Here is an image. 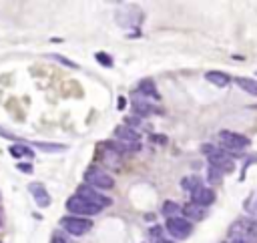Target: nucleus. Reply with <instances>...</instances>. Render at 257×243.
Returning a JSON list of instances; mask_svg holds the SVG:
<instances>
[{"mask_svg":"<svg viewBox=\"0 0 257 243\" xmlns=\"http://www.w3.org/2000/svg\"><path fill=\"white\" fill-rule=\"evenodd\" d=\"M231 243H249V241L243 237H231Z\"/></svg>","mask_w":257,"mask_h":243,"instance_id":"obj_27","label":"nucleus"},{"mask_svg":"<svg viewBox=\"0 0 257 243\" xmlns=\"http://www.w3.org/2000/svg\"><path fill=\"white\" fill-rule=\"evenodd\" d=\"M115 137H117L119 141H123V143H139V139H141V135H139L135 129L127 127V125L115 127Z\"/></svg>","mask_w":257,"mask_h":243,"instance_id":"obj_12","label":"nucleus"},{"mask_svg":"<svg viewBox=\"0 0 257 243\" xmlns=\"http://www.w3.org/2000/svg\"><path fill=\"white\" fill-rule=\"evenodd\" d=\"M52 58H56L58 63H62L64 67H71V69H77V63H73V60H69V58H64V56H60V54H50Z\"/></svg>","mask_w":257,"mask_h":243,"instance_id":"obj_23","label":"nucleus"},{"mask_svg":"<svg viewBox=\"0 0 257 243\" xmlns=\"http://www.w3.org/2000/svg\"><path fill=\"white\" fill-rule=\"evenodd\" d=\"M28 191L32 193V197H35V201H37L39 207H48L50 205V195H48V191L44 189L43 183H30Z\"/></svg>","mask_w":257,"mask_h":243,"instance_id":"obj_10","label":"nucleus"},{"mask_svg":"<svg viewBox=\"0 0 257 243\" xmlns=\"http://www.w3.org/2000/svg\"><path fill=\"white\" fill-rule=\"evenodd\" d=\"M50 243H67V241H64L62 237H52V241Z\"/></svg>","mask_w":257,"mask_h":243,"instance_id":"obj_29","label":"nucleus"},{"mask_svg":"<svg viewBox=\"0 0 257 243\" xmlns=\"http://www.w3.org/2000/svg\"><path fill=\"white\" fill-rule=\"evenodd\" d=\"M10 155H12L14 159H20V157H28V159H32V157H35V151H32L30 147H26V145L14 143V145L10 147Z\"/></svg>","mask_w":257,"mask_h":243,"instance_id":"obj_17","label":"nucleus"},{"mask_svg":"<svg viewBox=\"0 0 257 243\" xmlns=\"http://www.w3.org/2000/svg\"><path fill=\"white\" fill-rule=\"evenodd\" d=\"M0 137H4V139H10V141H18V139H16V135L8 133V131H6V129H2V127H0Z\"/></svg>","mask_w":257,"mask_h":243,"instance_id":"obj_26","label":"nucleus"},{"mask_svg":"<svg viewBox=\"0 0 257 243\" xmlns=\"http://www.w3.org/2000/svg\"><path fill=\"white\" fill-rule=\"evenodd\" d=\"M229 237H243L249 243H253V241H257V223L247 217L237 219L229 229Z\"/></svg>","mask_w":257,"mask_h":243,"instance_id":"obj_3","label":"nucleus"},{"mask_svg":"<svg viewBox=\"0 0 257 243\" xmlns=\"http://www.w3.org/2000/svg\"><path fill=\"white\" fill-rule=\"evenodd\" d=\"M161 211H163V215H165L167 219H171V217H177V215H179L181 205L175 203V201H165L163 207H161Z\"/></svg>","mask_w":257,"mask_h":243,"instance_id":"obj_20","label":"nucleus"},{"mask_svg":"<svg viewBox=\"0 0 257 243\" xmlns=\"http://www.w3.org/2000/svg\"><path fill=\"white\" fill-rule=\"evenodd\" d=\"M60 225L64 227V231H69L71 235H85V233L92 227V221L86 219V217L69 215V217H62V219H60Z\"/></svg>","mask_w":257,"mask_h":243,"instance_id":"obj_7","label":"nucleus"},{"mask_svg":"<svg viewBox=\"0 0 257 243\" xmlns=\"http://www.w3.org/2000/svg\"><path fill=\"white\" fill-rule=\"evenodd\" d=\"M77 197H79V199H85V201H88V203H92V205H99L101 209H105V207H109V205L113 203L107 195L99 193L94 187H90V185H86V183L77 189Z\"/></svg>","mask_w":257,"mask_h":243,"instance_id":"obj_6","label":"nucleus"},{"mask_svg":"<svg viewBox=\"0 0 257 243\" xmlns=\"http://www.w3.org/2000/svg\"><path fill=\"white\" fill-rule=\"evenodd\" d=\"M181 211H183V215H185L187 221H201L205 217V209L199 207V205H195L193 201H189L187 205H183Z\"/></svg>","mask_w":257,"mask_h":243,"instance_id":"obj_11","label":"nucleus"},{"mask_svg":"<svg viewBox=\"0 0 257 243\" xmlns=\"http://www.w3.org/2000/svg\"><path fill=\"white\" fill-rule=\"evenodd\" d=\"M85 183L94 187L96 191H107V189L115 187V179L101 167H88L85 173Z\"/></svg>","mask_w":257,"mask_h":243,"instance_id":"obj_1","label":"nucleus"},{"mask_svg":"<svg viewBox=\"0 0 257 243\" xmlns=\"http://www.w3.org/2000/svg\"><path fill=\"white\" fill-rule=\"evenodd\" d=\"M159 231H161V227H153V229H151V235H153V237H159Z\"/></svg>","mask_w":257,"mask_h":243,"instance_id":"obj_28","label":"nucleus"},{"mask_svg":"<svg viewBox=\"0 0 257 243\" xmlns=\"http://www.w3.org/2000/svg\"><path fill=\"white\" fill-rule=\"evenodd\" d=\"M191 201L195 203V205H199V207H209V205H213L215 203V191L211 189V187H197L195 191L191 193Z\"/></svg>","mask_w":257,"mask_h":243,"instance_id":"obj_9","label":"nucleus"},{"mask_svg":"<svg viewBox=\"0 0 257 243\" xmlns=\"http://www.w3.org/2000/svg\"><path fill=\"white\" fill-rule=\"evenodd\" d=\"M139 93H143L145 97L159 99V93H157V88H155V82H153L151 79H145V81H141V84H139Z\"/></svg>","mask_w":257,"mask_h":243,"instance_id":"obj_18","label":"nucleus"},{"mask_svg":"<svg viewBox=\"0 0 257 243\" xmlns=\"http://www.w3.org/2000/svg\"><path fill=\"white\" fill-rule=\"evenodd\" d=\"M165 229H167L169 235H173L175 239H187V237L191 235V231H193V223L187 221L185 217H179V215H177V217L167 219Z\"/></svg>","mask_w":257,"mask_h":243,"instance_id":"obj_5","label":"nucleus"},{"mask_svg":"<svg viewBox=\"0 0 257 243\" xmlns=\"http://www.w3.org/2000/svg\"><path fill=\"white\" fill-rule=\"evenodd\" d=\"M16 169H18L20 173H32V165H30V163H18Z\"/></svg>","mask_w":257,"mask_h":243,"instance_id":"obj_25","label":"nucleus"},{"mask_svg":"<svg viewBox=\"0 0 257 243\" xmlns=\"http://www.w3.org/2000/svg\"><path fill=\"white\" fill-rule=\"evenodd\" d=\"M139 123H141L139 117H131V119H127V121H125V125H127V127H131V129H133V127H139Z\"/></svg>","mask_w":257,"mask_h":243,"instance_id":"obj_24","label":"nucleus"},{"mask_svg":"<svg viewBox=\"0 0 257 243\" xmlns=\"http://www.w3.org/2000/svg\"><path fill=\"white\" fill-rule=\"evenodd\" d=\"M67 209L71 211L75 217H86V219L90 215H96V213H101V211H103L99 205H92V203H88L85 199H79L77 195L67 201Z\"/></svg>","mask_w":257,"mask_h":243,"instance_id":"obj_2","label":"nucleus"},{"mask_svg":"<svg viewBox=\"0 0 257 243\" xmlns=\"http://www.w3.org/2000/svg\"><path fill=\"white\" fill-rule=\"evenodd\" d=\"M181 187L185 189V191H189V193H193L197 187H201V179L197 177V175H191V177H183L181 179Z\"/></svg>","mask_w":257,"mask_h":243,"instance_id":"obj_19","label":"nucleus"},{"mask_svg":"<svg viewBox=\"0 0 257 243\" xmlns=\"http://www.w3.org/2000/svg\"><path fill=\"white\" fill-rule=\"evenodd\" d=\"M32 147L41 149V151H46V153H60V151L69 149L67 145H60V143H43V141H35V143H32Z\"/></svg>","mask_w":257,"mask_h":243,"instance_id":"obj_16","label":"nucleus"},{"mask_svg":"<svg viewBox=\"0 0 257 243\" xmlns=\"http://www.w3.org/2000/svg\"><path fill=\"white\" fill-rule=\"evenodd\" d=\"M205 79H207L211 84L219 86V88L227 86V84L231 82V77H229V75H225V73H221V71H209V73H205Z\"/></svg>","mask_w":257,"mask_h":243,"instance_id":"obj_13","label":"nucleus"},{"mask_svg":"<svg viewBox=\"0 0 257 243\" xmlns=\"http://www.w3.org/2000/svg\"><path fill=\"white\" fill-rule=\"evenodd\" d=\"M207 159H209V165L217 167L223 175H225V173H231V171L235 169V163H233L231 155H229V153H225V151L215 149V151H213V153H211Z\"/></svg>","mask_w":257,"mask_h":243,"instance_id":"obj_8","label":"nucleus"},{"mask_svg":"<svg viewBox=\"0 0 257 243\" xmlns=\"http://www.w3.org/2000/svg\"><path fill=\"white\" fill-rule=\"evenodd\" d=\"M221 177H223V173L217 169V167H213V165H209L207 167V181H209V183H219V181H221Z\"/></svg>","mask_w":257,"mask_h":243,"instance_id":"obj_21","label":"nucleus"},{"mask_svg":"<svg viewBox=\"0 0 257 243\" xmlns=\"http://www.w3.org/2000/svg\"><path fill=\"white\" fill-rule=\"evenodd\" d=\"M223 243H225V241H223Z\"/></svg>","mask_w":257,"mask_h":243,"instance_id":"obj_32","label":"nucleus"},{"mask_svg":"<svg viewBox=\"0 0 257 243\" xmlns=\"http://www.w3.org/2000/svg\"><path fill=\"white\" fill-rule=\"evenodd\" d=\"M157 243H173V241H167V239H159Z\"/></svg>","mask_w":257,"mask_h":243,"instance_id":"obj_31","label":"nucleus"},{"mask_svg":"<svg viewBox=\"0 0 257 243\" xmlns=\"http://www.w3.org/2000/svg\"><path fill=\"white\" fill-rule=\"evenodd\" d=\"M235 84H237L241 90H245V93L257 97V81L247 79V77H237V79H235Z\"/></svg>","mask_w":257,"mask_h":243,"instance_id":"obj_15","label":"nucleus"},{"mask_svg":"<svg viewBox=\"0 0 257 243\" xmlns=\"http://www.w3.org/2000/svg\"><path fill=\"white\" fill-rule=\"evenodd\" d=\"M94 58H96V63H101V65H103V67H107V69H109V67H113V58H111L107 52H96V54H94Z\"/></svg>","mask_w":257,"mask_h":243,"instance_id":"obj_22","label":"nucleus"},{"mask_svg":"<svg viewBox=\"0 0 257 243\" xmlns=\"http://www.w3.org/2000/svg\"><path fill=\"white\" fill-rule=\"evenodd\" d=\"M133 113H135V117H149V115L157 113V109L151 103H147V99H145V101H133Z\"/></svg>","mask_w":257,"mask_h":243,"instance_id":"obj_14","label":"nucleus"},{"mask_svg":"<svg viewBox=\"0 0 257 243\" xmlns=\"http://www.w3.org/2000/svg\"><path fill=\"white\" fill-rule=\"evenodd\" d=\"M219 143H221L223 149H227V151H241V149L251 145L249 137H245L241 133H235V131H221L219 133Z\"/></svg>","mask_w":257,"mask_h":243,"instance_id":"obj_4","label":"nucleus"},{"mask_svg":"<svg viewBox=\"0 0 257 243\" xmlns=\"http://www.w3.org/2000/svg\"><path fill=\"white\" fill-rule=\"evenodd\" d=\"M125 105H127V101L123 97H119V109H125Z\"/></svg>","mask_w":257,"mask_h":243,"instance_id":"obj_30","label":"nucleus"}]
</instances>
